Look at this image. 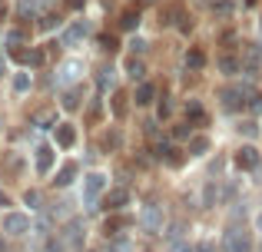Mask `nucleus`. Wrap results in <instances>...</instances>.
Returning a JSON list of instances; mask_svg holds the SVG:
<instances>
[{
  "instance_id": "1",
  "label": "nucleus",
  "mask_w": 262,
  "mask_h": 252,
  "mask_svg": "<svg viewBox=\"0 0 262 252\" xmlns=\"http://www.w3.org/2000/svg\"><path fill=\"white\" fill-rule=\"evenodd\" d=\"M140 229L146 236H163L166 233V209L160 206V202H149V206H143L140 213Z\"/></svg>"
},
{
  "instance_id": "2",
  "label": "nucleus",
  "mask_w": 262,
  "mask_h": 252,
  "mask_svg": "<svg viewBox=\"0 0 262 252\" xmlns=\"http://www.w3.org/2000/svg\"><path fill=\"white\" fill-rule=\"evenodd\" d=\"M223 252H256L252 233L246 226H239V222H232V226L226 229V236H223Z\"/></svg>"
},
{
  "instance_id": "3",
  "label": "nucleus",
  "mask_w": 262,
  "mask_h": 252,
  "mask_svg": "<svg viewBox=\"0 0 262 252\" xmlns=\"http://www.w3.org/2000/svg\"><path fill=\"white\" fill-rule=\"evenodd\" d=\"M0 229H4L10 239H24V236L33 233V222H30V216H27V213H17V209H10V213L0 216Z\"/></svg>"
},
{
  "instance_id": "4",
  "label": "nucleus",
  "mask_w": 262,
  "mask_h": 252,
  "mask_svg": "<svg viewBox=\"0 0 262 252\" xmlns=\"http://www.w3.org/2000/svg\"><path fill=\"white\" fill-rule=\"evenodd\" d=\"M106 189L110 186H106V176H103V173H86L83 176V202H90V206H93Z\"/></svg>"
},
{
  "instance_id": "5",
  "label": "nucleus",
  "mask_w": 262,
  "mask_h": 252,
  "mask_svg": "<svg viewBox=\"0 0 262 252\" xmlns=\"http://www.w3.org/2000/svg\"><path fill=\"white\" fill-rule=\"evenodd\" d=\"M80 73H83V60H63V63L57 66V77L53 80H57V86L67 90V86H73L80 80Z\"/></svg>"
},
{
  "instance_id": "6",
  "label": "nucleus",
  "mask_w": 262,
  "mask_h": 252,
  "mask_svg": "<svg viewBox=\"0 0 262 252\" xmlns=\"http://www.w3.org/2000/svg\"><path fill=\"white\" fill-rule=\"evenodd\" d=\"M67 239V246L70 249H80L83 246V239H86V226H83V219H77V216H73V219H67V226H63V233H60Z\"/></svg>"
},
{
  "instance_id": "7",
  "label": "nucleus",
  "mask_w": 262,
  "mask_h": 252,
  "mask_svg": "<svg viewBox=\"0 0 262 252\" xmlns=\"http://www.w3.org/2000/svg\"><path fill=\"white\" fill-rule=\"evenodd\" d=\"M126 202H129V189L126 186H113V189L103 193V209H110V213H120Z\"/></svg>"
},
{
  "instance_id": "8",
  "label": "nucleus",
  "mask_w": 262,
  "mask_h": 252,
  "mask_svg": "<svg viewBox=\"0 0 262 252\" xmlns=\"http://www.w3.org/2000/svg\"><path fill=\"white\" fill-rule=\"evenodd\" d=\"M246 97H249V90H246V86H226V90H219V100H223L226 110H236V106H243Z\"/></svg>"
},
{
  "instance_id": "9",
  "label": "nucleus",
  "mask_w": 262,
  "mask_h": 252,
  "mask_svg": "<svg viewBox=\"0 0 262 252\" xmlns=\"http://www.w3.org/2000/svg\"><path fill=\"white\" fill-rule=\"evenodd\" d=\"M243 66H246V73H249V77H256V73H259V66H262V47L259 43H246Z\"/></svg>"
},
{
  "instance_id": "10",
  "label": "nucleus",
  "mask_w": 262,
  "mask_h": 252,
  "mask_svg": "<svg viewBox=\"0 0 262 252\" xmlns=\"http://www.w3.org/2000/svg\"><path fill=\"white\" fill-rule=\"evenodd\" d=\"M232 163H236L239 169H256V166H259V149H256V146H243V149H236Z\"/></svg>"
},
{
  "instance_id": "11",
  "label": "nucleus",
  "mask_w": 262,
  "mask_h": 252,
  "mask_svg": "<svg viewBox=\"0 0 262 252\" xmlns=\"http://www.w3.org/2000/svg\"><path fill=\"white\" fill-rule=\"evenodd\" d=\"M80 100H83V83H73V86H67L60 106H63V110H80Z\"/></svg>"
},
{
  "instance_id": "12",
  "label": "nucleus",
  "mask_w": 262,
  "mask_h": 252,
  "mask_svg": "<svg viewBox=\"0 0 262 252\" xmlns=\"http://www.w3.org/2000/svg\"><path fill=\"white\" fill-rule=\"evenodd\" d=\"M53 146H40L37 149V176H50V169H53Z\"/></svg>"
},
{
  "instance_id": "13",
  "label": "nucleus",
  "mask_w": 262,
  "mask_h": 252,
  "mask_svg": "<svg viewBox=\"0 0 262 252\" xmlns=\"http://www.w3.org/2000/svg\"><path fill=\"white\" fill-rule=\"evenodd\" d=\"M13 57H17L20 63H27V66H40L47 60V53L37 50V47H30V50H13Z\"/></svg>"
},
{
  "instance_id": "14",
  "label": "nucleus",
  "mask_w": 262,
  "mask_h": 252,
  "mask_svg": "<svg viewBox=\"0 0 262 252\" xmlns=\"http://www.w3.org/2000/svg\"><path fill=\"white\" fill-rule=\"evenodd\" d=\"M153 97H156V86H153V83H146V80H140V86L133 90L136 106H149V103H153Z\"/></svg>"
},
{
  "instance_id": "15",
  "label": "nucleus",
  "mask_w": 262,
  "mask_h": 252,
  "mask_svg": "<svg viewBox=\"0 0 262 252\" xmlns=\"http://www.w3.org/2000/svg\"><path fill=\"white\" fill-rule=\"evenodd\" d=\"M77 173H80V166H77V163H63V166H60V173H57V179H53V182H57V186L63 189V186H70V182L77 179Z\"/></svg>"
},
{
  "instance_id": "16",
  "label": "nucleus",
  "mask_w": 262,
  "mask_h": 252,
  "mask_svg": "<svg viewBox=\"0 0 262 252\" xmlns=\"http://www.w3.org/2000/svg\"><path fill=\"white\" fill-rule=\"evenodd\" d=\"M126 226H129L126 216H113V219L103 222V236H106V239H113V236H120V229H126Z\"/></svg>"
},
{
  "instance_id": "17",
  "label": "nucleus",
  "mask_w": 262,
  "mask_h": 252,
  "mask_svg": "<svg viewBox=\"0 0 262 252\" xmlns=\"http://www.w3.org/2000/svg\"><path fill=\"white\" fill-rule=\"evenodd\" d=\"M4 169L10 176H24V156L20 153H4Z\"/></svg>"
},
{
  "instance_id": "18",
  "label": "nucleus",
  "mask_w": 262,
  "mask_h": 252,
  "mask_svg": "<svg viewBox=\"0 0 262 252\" xmlns=\"http://www.w3.org/2000/svg\"><path fill=\"white\" fill-rule=\"evenodd\" d=\"M57 143L60 146H73V143H77V129H73L70 123H57Z\"/></svg>"
},
{
  "instance_id": "19",
  "label": "nucleus",
  "mask_w": 262,
  "mask_h": 252,
  "mask_svg": "<svg viewBox=\"0 0 262 252\" xmlns=\"http://www.w3.org/2000/svg\"><path fill=\"white\" fill-rule=\"evenodd\" d=\"M40 252H70V246H67V239L60 233H53V236L43 239V249H40Z\"/></svg>"
},
{
  "instance_id": "20",
  "label": "nucleus",
  "mask_w": 262,
  "mask_h": 252,
  "mask_svg": "<svg viewBox=\"0 0 262 252\" xmlns=\"http://www.w3.org/2000/svg\"><path fill=\"white\" fill-rule=\"evenodd\" d=\"M106 252H136V246L126 236H113V239H106Z\"/></svg>"
},
{
  "instance_id": "21",
  "label": "nucleus",
  "mask_w": 262,
  "mask_h": 252,
  "mask_svg": "<svg viewBox=\"0 0 262 252\" xmlns=\"http://www.w3.org/2000/svg\"><path fill=\"white\" fill-rule=\"evenodd\" d=\"M86 30H90V27L83 24V20H77V24H73V27H70V30H67V33H63V43H67V47H73V43H77V40H80V37H83V33H86Z\"/></svg>"
},
{
  "instance_id": "22",
  "label": "nucleus",
  "mask_w": 262,
  "mask_h": 252,
  "mask_svg": "<svg viewBox=\"0 0 262 252\" xmlns=\"http://www.w3.org/2000/svg\"><path fill=\"white\" fill-rule=\"evenodd\" d=\"M24 206H30L33 213L43 209V196H40V189H27V193H24Z\"/></svg>"
},
{
  "instance_id": "23",
  "label": "nucleus",
  "mask_w": 262,
  "mask_h": 252,
  "mask_svg": "<svg viewBox=\"0 0 262 252\" xmlns=\"http://www.w3.org/2000/svg\"><path fill=\"white\" fill-rule=\"evenodd\" d=\"M96 83H100V90H113V83H116V70H113V66H106V70H100V77H96Z\"/></svg>"
},
{
  "instance_id": "24",
  "label": "nucleus",
  "mask_w": 262,
  "mask_h": 252,
  "mask_svg": "<svg viewBox=\"0 0 262 252\" xmlns=\"http://www.w3.org/2000/svg\"><path fill=\"white\" fill-rule=\"evenodd\" d=\"M33 123L43 126V129H50V126H57V113H53V110H40L37 117H33Z\"/></svg>"
},
{
  "instance_id": "25",
  "label": "nucleus",
  "mask_w": 262,
  "mask_h": 252,
  "mask_svg": "<svg viewBox=\"0 0 262 252\" xmlns=\"http://www.w3.org/2000/svg\"><path fill=\"white\" fill-rule=\"evenodd\" d=\"M30 83H33L30 73H17V77H13V93H20V97H24V93L30 90Z\"/></svg>"
},
{
  "instance_id": "26",
  "label": "nucleus",
  "mask_w": 262,
  "mask_h": 252,
  "mask_svg": "<svg viewBox=\"0 0 262 252\" xmlns=\"http://www.w3.org/2000/svg\"><path fill=\"white\" fill-rule=\"evenodd\" d=\"M186 117L196 120V123H206V113H203V106H199V100H189V103H186Z\"/></svg>"
},
{
  "instance_id": "27",
  "label": "nucleus",
  "mask_w": 262,
  "mask_h": 252,
  "mask_svg": "<svg viewBox=\"0 0 262 252\" xmlns=\"http://www.w3.org/2000/svg\"><path fill=\"white\" fill-rule=\"evenodd\" d=\"M186 66H192V70H203V66H206V53H203V50H189V53H186Z\"/></svg>"
},
{
  "instance_id": "28",
  "label": "nucleus",
  "mask_w": 262,
  "mask_h": 252,
  "mask_svg": "<svg viewBox=\"0 0 262 252\" xmlns=\"http://www.w3.org/2000/svg\"><path fill=\"white\" fill-rule=\"evenodd\" d=\"M206 149H209V140H206V136H189V153L192 156H203Z\"/></svg>"
},
{
  "instance_id": "29",
  "label": "nucleus",
  "mask_w": 262,
  "mask_h": 252,
  "mask_svg": "<svg viewBox=\"0 0 262 252\" xmlns=\"http://www.w3.org/2000/svg\"><path fill=\"white\" fill-rule=\"evenodd\" d=\"M120 27H123V30H136V27H140V13H136V10H126L120 17Z\"/></svg>"
},
{
  "instance_id": "30",
  "label": "nucleus",
  "mask_w": 262,
  "mask_h": 252,
  "mask_svg": "<svg viewBox=\"0 0 262 252\" xmlns=\"http://www.w3.org/2000/svg\"><path fill=\"white\" fill-rule=\"evenodd\" d=\"M126 77H133V80H143V77H146L143 60H129V63H126Z\"/></svg>"
},
{
  "instance_id": "31",
  "label": "nucleus",
  "mask_w": 262,
  "mask_h": 252,
  "mask_svg": "<svg viewBox=\"0 0 262 252\" xmlns=\"http://www.w3.org/2000/svg\"><path fill=\"white\" fill-rule=\"evenodd\" d=\"M219 70L232 77V73H239V70H243V63H239V60H232V57H219Z\"/></svg>"
},
{
  "instance_id": "32",
  "label": "nucleus",
  "mask_w": 262,
  "mask_h": 252,
  "mask_svg": "<svg viewBox=\"0 0 262 252\" xmlns=\"http://www.w3.org/2000/svg\"><path fill=\"white\" fill-rule=\"evenodd\" d=\"M232 10H236V7H232V0H219V4H212V13H216V17H229Z\"/></svg>"
},
{
  "instance_id": "33",
  "label": "nucleus",
  "mask_w": 262,
  "mask_h": 252,
  "mask_svg": "<svg viewBox=\"0 0 262 252\" xmlns=\"http://www.w3.org/2000/svg\"><path fill=\"white\" fill-rule=\"evenodd\" d=\"M113 113L126 117V93H113Z\"/></svg>"
},
{
  "instance_id": "34",
  "label": "nucleus",
  "mask_w": 262,
  "mask_h": 252,
  "mask_svg": "<svg viewBox=\"0 0 262 252\" xmlns=\"http://www.w3.org/2000/svg\"><path fill=\"white\" fill-rule=\"evenodd\" d=\"M169 252H196V246H189V239H176L169 242Z\"/></svg>"
},
{
  "instance_id": "35",
  "label": "nucleus",
  "mask_w": 262,
  "mask_h": 252,
  "mask_svg": "<svg viewBox=\"0 0 262 252\" xmlns=\"http://www.w3.org/2000/svg\"><path fill=\"white\" fill-rule=\"evenodd\" d=\"M67 206H70V202H63V199L53 202V206H50V216H53V219H63V216H67Z\"/></svg>"
},
{
  "instance_id": "36",
  "label": "nucleus",
  "mask_w": 262,
  "mask_h": 252,
  "mask_svg": "<svg viewBox=\"0 0 262 252\" xmlns=\"http://www.w3.org/2000/svg\"><path fill=\"white\" fill-rule=\"evenodd\" d=\"M239 133H246V136H256V133H259V126L252 123V120H246V123L239 126Z\"/></svg>"
},
{
  "instance_id": "37",
  "label": "nucleus",
  "mask_w": 262,
  "mask_h": 252,
  "mask_svg": "<svg viewBox=\"0 0 262 252\" xmlns=\"http://www.w3.org/2000/svg\"><path fill=\"white\" fill-rule=\"evenodd\" d=\"M40 27H43V30H53V27H57V17H53V13H47V17L40 20Z\"/></svg>"
},
{
  "instance_id": "38",
  "label": "nucleus",
  "mask_w": 262,
  "mask_h": 252,
  "mask_svg": "<svg viewBox=\"0 0 262 252\" xmlns=\"http://www.w3.org/2000/svg\"><path fill=\"white\" fill-rule=\"evenodd\" d=\"M20 40H24V33H20V30H10V33H7V43H10V47H17Z\"/></svg>"
},
{
  "instance_id": "39",
  "label": "nucleus",
  "mask_w": 262,
  "mask_h": 252,
  "mask_svg": "<svg viewBox=\"0 0 262 252\" xmlns=\"http://www.w3.org/2000/svg\"><path fill=\"white\" fill-rule=\"evenodd\" d=\"M129 50H133V53H143V50H146V40H140V37H136L133 43H129Z\"/></svg>"
},
{
  "instance_id": "40",
  "label": "nucleus",
  "mask_w": 262,
  "mask_h": 252,
  "mask_svg": "<svg viewBox=\"0 0 262 252\" xmlns=\"http://www.w3.org/2000/svg\"><path fill=\"white\" fill-rule=\"evenodd\" d=\"M176 140H186V136H189V123H183V126H176Z\"/></svg>"
},
{
  "instance_id": "41",
  "label": "nucleus",
  "mask_w": 262,
  "mask_h": 252,
  "mask_svg": "<svg viewBox=\"0 0 262 252\" xmlns=\"http://www.w3.org/2000/svg\"><path fill=\"white\" fill-rule=\"evenodd\" d=\"M100 43H103V50H110V53H113V50H116V40H113V37H103V40H100Z\"/></svg>"
},
{
  "instance_id": "42",
  "label": "nucleus",
  "mask_w": 262,
  "mask_h": 252,
  "mask_svg": "<svg viewBox=\"0 0 262 252\" xmlns=\"http://www.w3.org/2000/svg\"><path fill=\"white\" fill-rule=\"evenodd\" d=\"M100 110H103V106H100V100H96V103L90 106V120H100Z\"/></svg>"
},
{
  "instance_id": "43",
  "label": "nucleus",
  "mask_w": 262,
  "mask_h": 252,
  "mask_svg": "<svg viewBox=\"0 0 262 252\" xmlns=\"http://www.w3.org/2000/svg\"><path fill=\"white\" fill-rule=\"evenodd\" d=\"M169 113H173V103H166V100H163V103H160V117H169Z\"/></svg>"
},
{
  "instance_id": "44",
  "label": "nucleus",
  "mask_w": 262,
  "mask_h": 252,
  "mask_svg": "<svg viewBox=\"0 0 262 252\" xmlns=\"http://www.w3.org/2000/svg\"><path fill=\"white\" fill-rule=\"evenodd\" d=\"M196 252H212V242H199V246H196Z\"/></svg>"
},
{
  "instance_id": "45",
  "label": "nucleus",
  "mask_w": 262,
  "mask_h": 252,
  "mask_svg": "<svg viewBox=\"0 0 262 252\" xmlns=\"http://www.w3.org/2000/svg\"><path fill=\"white\" fill-rule=\"evenodd\" d=\"M7 73V57H4V50H0V77Z\"/></svg>"
},
{
  "instance_id": "46",
  "label": "nucleus",
  "mask_w": 262,
  "mask_h": 252,
  "mask_svg": "<svg viewBox=\"0 0 262 252\" xmlns=\"http://www.w3.org/2000/svg\"><path fill=\"white\" fill-rule=\"evenodd\" d=\"M0 252H7V233L0 229Z\"/></svg>"
},
{
  "instance_id": "47",
  "label": "nucleus",
  "mask_w": 262,
  "mask_h": 252,
  "mask_svg": "<svg viewBox=\"0 0 262 252\" xmlns=\"http://www.w3.org/2000/svg\"><path fill=\"white\" fill-rule=\"evenodd\" d=\"M4 20H7V4L0 0V24H4Z\"/></svg>"
},
{
  "instance_id": "48",
  "label": "nucleus",
  "mask_w": 262,
  "mask_h": 252,
  "mask_svg": "<svg viewBox=\"0 0 262 252\" xmlns=\"http://www.w3.org/2000/svg\"><path fill=\"white\" fill-rule=\"evenodd\" d=\"M256 233H259V236H262V213H259V216H256Z\"/></svg>"
},
{
  "instance_id": "49",
  "label": "nucleus",
  "mask_w": 262,
  "mask_h": 252,
  "mask_svg": "<svg viewBox=\"0 0 262 252\" xmlns=\"http://www.w3.org/2000/svg\"><path fill=\"white\" fill-rule=\"evenodd\" d=\"M0 206H7V193H0Z\"/></svg>"
},
{
  "instance_id": "50",
  "label": "nucleus",
  "mask_w": 262,
  "mask_h": 252,
  "mask_svg": "<svg viewBox=\"0 0 262 252\" xmlns=\"http://www.w3.org/2000/svg\"><path fill=\"white\" fill-rule=\"evenodd\" d=\"M256 252H262V246H256Z\"/></svg>"
},
{
  "instance_id": "51",
  "label": "nucleus",
  "mask_w": 262,
  "mask_h": 252,
  "mask_svg": "<svg viewBox=\"0 0 262 252\" xmlns=\"http://www.w3.org/2000/svg\"><path fill=\"white\" fill-rule=\"evenodd\" d=\"M259 27H262V24H259Z\"/></svg>"
},
{
  "instance_id": "52",
  "label": "nucleus",
  "mask_w": 262,
  "mask_h": 252,
  "mask_svg": "<svg viewBox=\"0 0 262 252\" xmlns=\"http://www.w3.org/2000/svg\"><path fill=\"white\" fill-rule=\"evenodd\" d=\"M146 252H149V249H146Z\"/></svg>"
}]
</instances>
